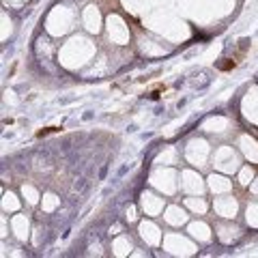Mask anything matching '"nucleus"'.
<instances>
[{
  "label": "nucleus",
  "instance_id": "obj_1",
  "mask_svg": "<svg viewBox=\"0 0 258 258\" xmlns=\"http://www.w3.org/2000/svg\"><path fill=\"white\" fill-rule=\"evenodd\" d=\"M217 67H219V69H224V71H228V69H232V67H234V60H226V62H219Z\"/></svg>",
  "mask_w": 258,
  "mask_h": 258
}]
</instances>
